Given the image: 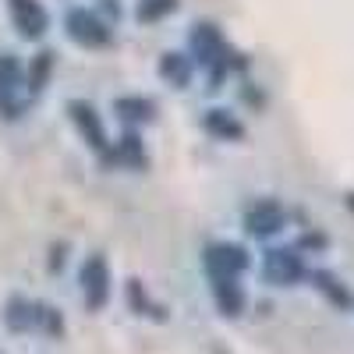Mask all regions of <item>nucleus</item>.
Wrapping results in <instances>:
<instances>
[{
	"mask_svg": "<svg viewBox=\"0 0 354 354\" xmlns=\"http://www.w3.org/2000/svg\"><path fill=\"white\" fill-rule=\"evenodd\" d=\"M68 117H71V124L78 128V135H82V142L88 145V149H93L106 167H113V145L106 138L100 110L88 103V100H68Z\"/></svg>",
	"mask_w": 354,
	"mask_h": 354,
	"instance_id": "nucleus-1",
	"label": "nucleus"
},
{
	"mask_svg": "<svg viewBox=\"0 0 354 354\" xmlns=\"http://www.w3.org/2000/svg\"><path fill=\"white\" fill-rule=\"evenodd\" d=\"M64 32L71 43L85 46V50H100V46H110L113 39V28L96 15V11H85V8H71L64 15Z\"/></svg>",
	"mask_w": 354,
	"mask_h": 354,
	"instance_id": "nucleus-2",
	"label": "nucleus"
},
{
	"mask_svg": "<svg viewBox=\"0 0 354 354\" xmlns=\"http://www.w3.org/2000/svg\"><path fill=\"white\" fill-rule=\"evenodd\" d=\"M202 266H205V273H209V280H238L248 266H252V255H248L241 245L216 241V245L205 248Z\"/></svg>",
	"mask_w": 354,
	"mask_h": 354,
	"instance_id": "nucleus-3",
	"label": "nucleus"
},
{
	"mask_svg": "<svg viewBox=\"0 0 354 354\" xmlns=\"http://www.w3.org/2000/svg\"><path fill=\"white\" fill-rule=\"evenodd\" d=\"M78 283H82V298H85V308H106L110 301V266L100 252H93L85 262H82V270H78Z\"/></svg>",
	"mask_w": 354,
	"mask_h": 354,
	"instance_id": "nucleus-4",
	"label": "nucleus"
},
{
	"mask_svg": "<svg viewBox=\"0 0 354 354\" xmlns=\"http://www.w3.org/2000/svg\"><path fill=\"white\" fill-rule=\"evenodd\" d=\"M262 277L277 283V287H290L305 277V262L298 248H270L262 255Z\"/></svg>",
	"mask_w": 354,
	"mask_h": 354,
	"instance_id": "nucleus-5",
	"label": "nucleus"
},
{
	"mask_svg": "<svg viewBox=\"0 0 354 354\" xmlns=\"http://www.w3.org/2000/svg\"><path fill=\"white\" fill-rule=\"evenodd\" d=\"M287 227V213L277 198H259L245 209V234L252 238H273Z\"/></svg>",
	"mask_w": 354,
	"mask_h": 354,
	"instance_id": "nucleus-6",
	"label": "nucleus"
},
{
	"mask_svg": "<svg viewBox=\"0 0 354 354\" xmlns=\"http://www.w3.org/2000/svg\"><path fill=\"white\" fill-rule=\"evenodd\" d=\"M8 15L21 39H43L50 28V15L39 0H8Z\"/></svg>",
	"mask_w": 354,
	"mask_h": 354,
	"instance_id": "nucleus-7",
	"label": "nucleus"
},
{
	"mask_svg": "<svg viewBox=\"0 0 354 354\" xmlns=\"http://www.w3.org/2000/svg\"><path fill=\"white\" fill-rule=\"evenodd\" d=\"M113 113L135 131L138 124H149L156 117V103L149 96H117L113 100Z\"/></svg>",
	"mask_w": 354,
	"mask_h": 354,
	"instance_id": "nucleus-8",
	"label": "nucleus"
},
{
	"mask_svg": "<svg viewBox=\"0 0 354 354\" xmlns=\"http://www.w3.org/2000/svg\"><path fill=\"white\" fill-rule=\"evenodd\" d=\"M192 75H195V64H192L188 53L167 50V53L160 57V78L170 82L174 88H188V85H192Z\"/></svg>",
	"mask_w": 354,
	"mask_h": 354,
	"instance_id": "nucleus-9",
	"label": "nucleus"
},
{
	"mask_svg": "<svg viewBox=\"0 0 354 354\" xmlns=\"http://www.w3.org/2000/svg\"><path fill=\"white\" fill-rule=\"evenodd\" d=\"M53 64H57V53L53 50H39L32 61H28V68H21V82L28 88V96H39L46 88V82L53 75Z\"/></svg>",
	"mask_w": 354,
	"mask_h": 354,
	"instance_id": "nucleus-10",
	"label": "nucleus"
},
{
	"mask_svg": "<svg viewBox=\"0 0 354 354\" xmlns=\"http://www.w3.org/2000/svg\"><path fill=\"white\" fill-rule=\"evenodd\" d=\"M202 128H205V135H213L220 142H241L245 138V124L230 110H209L202 117Z\"/></svg>",
	"mask_w": 354,
	"mask_h": 354,
	"instance_id": "nucleus-11",
	"label": "nucleus"
},
{
	"mask_svg": "<svg viewBox=\"0 0 354 354\" xmlns=\"http://www.w3.org/2000/svg\"><path fill=\"white\" fill-rule=\"evenodd\" d=\"M4 326H8L11 333H28V330H36V301L21 298V294L8 298V305H4Z\"/></svg>",
	"mask_w": 354,
	"mask_h": 354,
	"instance_id": "nucleus-12",
	"label": "nucleus"
},
{
	"mask_svg": "<svg viewBox=\"0 0 354 354\" xmlns=\"http://www.w3.org/2000/svg\"><path fill=\"white\" fill-rule=\"evenodd\" d=\"M213 301L227 319H238L245 312V290L238 280H213Z\"/></svg>",
	"mask_w": 354,
	"mask_h": 354,
	"instance_id": "nucleus-13",
	"label": "nucleus"
},
{
	"mask_svg": "<svg viewBox=\"0 0 354 354\" xmlns=\"http://www.w3.org/2000/svg\"><path fill=\"white\" fill-rule=\"evenodd\" d=\"M113 163H124V167H131V170H145L149 167V156H145V149H142V138H138V131H124V138L113 145Z\"/></svg>",
	"mask_w": 354,
	"mask_h": 354,
	"instance_id": "nucleus-14",
	"label": "nucleus"
},
{
	"mask_svg": "<svg viewBox=\"0 0 354 354\" xmlns=\"http://www.w3.org/2000/svg\"><path fill=\"white\" fill-rule=\"evenodd\" d=\"M308 280H312V287L319 290V294H326V301L330 305H337V308H351V290L333 277V273H326V270H312V273H305Z\"/></svg>",
	"mask_w": 354,
	"mask_h": 354,
	"instance_id": "nucleus-15",
	"label": "nucleus"
},
{
	"mask_svg": "<svg viewBox=\"0 0 354 354\" xmlns=\"http://www.w3.org/2000/svg\"><path fill=\"white\" fill-rule=\"evenodd\" d=\"M128 305H131V312H138V315L163 319V308L149 298V290H145V283H142V280H128Z\"/></svg>",
	"mask_w": 354,
	"mask_h": 354,
	"instance_id": "nucleus-16",
	"label": "nucleus"
},
{
	"mask_svg": "<svg viewBox=\"0 0 354 354\" xmlns=\"http://www.w3.org/2000/svg\"><path fill=\"white\" fill-rule=\"evenodd\" d=\"M21 85V61L15 53H0V96H15Z\"/></svg>",
	"mask_w": 354,
	"mask_h": 354,
	"instance_id": "nucleus-17",
	"label": "nucleus"
},
{
	"mask_svg": "<svg viewBox=\"0 0 354 354\" xmlns=\"http://www.w3.org/2000/svg\"><path fill=\"white\" fill-rule=\"evenodd\" d=\"M36 330H43L46 337H61L64 333V315L61 308H53L46 301H36Z\"/></svg>",
	"mask_w": 354,
	"mask_h": 354,
	"instance_id": "nucleus-18",
	"label": "nucleus"
},
{
	"mask_svg": "<svg viewBox=\"0 0 354 354\" xmlns=\"http://www.w3.org/2000/svg\"><path fill=\"white\" fill-rule=\"evenodd\" d=\"M170 11H177V0H138L135 18L149 25V21H160V18H167Z\"/></svg>",
	"mask_w": 354,
	"mask_h": 354,
	"instance_id": "nucleus-19",
	"label": "nucleus"
},
{
	"mask_svg": "<svg viewBox=\"0 0 354 354\" xmlns=\"http://www.w3.org/2000/svg\"><path fill=\"white\" fill-rule=\"evenodd\" d=\"M64 255H68V245H64V241L53 245V248H50V270H61V266H64Z\"/></svg>",
	"mask_w": 354,
	"mask_h": 354,
	"instance_id": "nucleus-20",
	"label": "nucleus"
},
{
	"mask_svg": "<svg viewBox=\"0 0 354 354\" xmlns=\"http://www.w3.org/2000/svg\"><path fill=\"white\" fill-rule=\"evenodd\" d=\"M301 248H326V238H322V234H305Z\"/></svg>",
	"mask_w": 354,
	"mask_h": 354,
	"instance_id": "nucleus-21",
	"label": "nucleus"
},
{
	"mask_svg": "<svg viewBox=\"0 0 354 354\" xmlns=\"http://www.w3.org/2000/svg\"><path fill=\"white\" fill-rule=\"evenodd\" d=\"M103 8H106V15H113V18H117V15H121V4H117V0H106V4H103Z\"/></svg>",
	"mask_w": 354,
	"mask_h": 354,
	"instance_id": "nucleus-22",
	"label": "nucleus"
},
{
	"mask_svg": "<svg viewBox=\"0 0 354 354\" xmlns=\"http://www.w3.org/2000/svg\"><path fill=\"white\" fill-rule=\"evenodd\" d=\"M344 202H347V209L354 213V192H347V198H344Z\"/></svg>",
	"mask_w": 354,
	"mask_h": 354,
	"instance_id": "nucleus-23",
	"label": "nucleus"
}]
</instances>
